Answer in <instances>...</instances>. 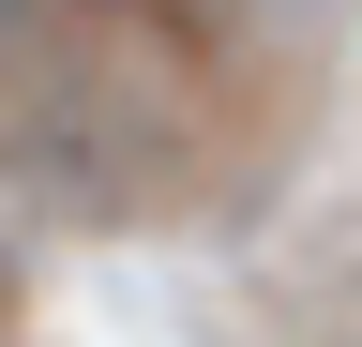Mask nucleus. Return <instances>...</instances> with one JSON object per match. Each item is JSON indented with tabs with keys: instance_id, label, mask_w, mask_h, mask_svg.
<instances>
[]
</instances>
